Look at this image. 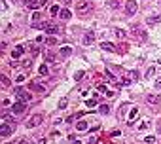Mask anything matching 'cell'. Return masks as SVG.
<instances>
[{"instance_id": "cell-28", "label": "cell", "mask_w": 161, "mask_h": 144, "mask_svg": "<svg viewBox=\"0 0 161 144\" xmlns=\"http://www.w3.org/2000/svg\"><path fill=\"white\" fill-rule=\"evenodd\" d=\"M46 44H49V46H55L57 44V40L53 38V36H47V40H46Z\"/></svg>"}, {"instance_id": "cell-33", "label": "cell", "mask_w": 161, "mask_h": 144, "mask_svg": "<svg viewBox=\"0 0 161 144\" xmlns=\"http://www.w3.org/2000/svg\"><path fill=\"white\" fill-rule=\"evenodd\" d=\"M125 110H127V106H121V108H119V114H118V116H119L121 119H123V114H125Z\"/></svg>"}, {"instance_id": "cell-36", "label": "cell", "mask_w": 161, "mask_h": 144, "mask_svg": "<svg viewBox=\"0 0 161 144\" xmlns=\"http://www.w3.org/2000/svg\"><path fill=\"white\" fill-rule=\"evenodd\" d=\"M74 78H76V80H82V78H83V72H76Z\"/></svg>"}, {"instance_id": "cell-7", "label": "cell", "mask_w": 161, "mask_h": 144, "mask_svg": "<svg viewBox=\"0 0 161 144\" xmlns=\"http://www.w3.org/2000/svg\"><path fill=\"white\" fill-rule=\"evenodd\" d=\"M11 110H13V114H23V112L27 110V104L25 102H15V104L11 106Z\"/></svg>"}, {"instance_id": "cell-1", "label": "cell", "mask_w": 161, "mask_h": 144, "mask_svg": "<svg viewBox=\"0 0 161 144\" xmlns=\"http://www.w3.org/2000/svg\"><path fill=\"white\" fill-rule=\"evenodd\" d=\"M76 11L82 15H87L89 11H93V0H78L76 2Z\"/></svg>"}, {"instance_id": "cell-30", "label": "cell", "mask_w": 161, "mask_h": 144, "mask_svg": "<svg viewBox=\"0 0 161 144\" xmlns=\"http://www.w3.org/2000/svg\"><path fill=\"white\" fill-rule=\"evenodd\" d=\"M144 142H146V144H154V142H155V137H152V135H150V137L144 138Z\"/></svg>"}, {"instance_id": "cell-16", "label": "cell", "mask_w": 161, "mask_h": 144, "mask_svg": "<svg viewBox=\"0 0 161 144\" xmlns=\"http://www.w3.org/2000/svg\"><path fill=\"white\" fill-rule=\"evenodd\" d=\"M32 91H36V93H44L46 91V85H42V83H32Z\"/></svg>"}, {"instance_id": "cell-4", "label": "cell", "mask_w": 161, "mask_h": 144, "mask_svg": "<svg viewBox=\"0 0 161 144\" xmlns=\"http://www.w3.org/2000/svg\"><path fill=\"white\" fill-rule=\"evenodd\" d=\"M136 80H138V72L129 70V72H125V76H123V85H131V83L136 82Z\"/></svg>"}, {"instance_id": "cell-26", "label": "cell", "mask_w": 161, "mask_h": 144, "mask_svg": "<svg viewBox=\"0 0 161 144\" xmlns=\"http://www.w3.org/2000/svg\"><path fill=\"white\" fill-rule=\"evenodd\" d=\"M59 11H61V10H59V6H51V8H49V13H51V15H57Z\"/></svg>"}, {"instance_id": "cell-34", "label": "cell", "mask_w": 161, "mask_h": 144, "mask_svg": "<svg viewBox=\"0 0 161 144\" xmlns=\"http://www.w3.org/2000/svg\"><path fill=\"white\" fill-rule=\"evenodd\" d=\"M38 19H40V13H38V11H34V13H32V23L38 21Z\"/></svg>"}, {"instance_id": "cell-5", "label": "cell", "mask_w": 161, "mask_h": 144, "mask_svg": "<svg viewBox=\"0 0 161 144\" xmlns=\"http://www.w3.org/2000/svg\"><path fill=\"white\" fill-rule=\"evenodd\" d=\"M42 121H44V116H42V114H36V116H32L29 121H27V127H29V129H32V127H38Z\"/></svg>"}, {"instance_id": "cell-24", "label": "cell", "mask_w": 161, "mask_h": 144, "mask_svg": "<svg viewBox=\"0 0 161 144\" xmlns=\"http://www.w3.org/2000/svg\"><path fill=\"white\" fill-rule=\"evenodd\" d=\"M47 70H49V68H47V65H42V66H40V68H38V72H40V74H42V76L49 74V72H47Z\"/></svg>"}, {"instance_id": "cell-3", "label": "cell", "mask_w": 161, "mask_h": 144, "mask_svg": "<svg viewBox=\"0 0 161 144\" xmlns=\"http://www.w3.org/2000/svg\"><path fill=\"white\" fill-rule=\"evenodd\" d=\"M15 97H17L19 102H29L32 99V95L29 93V91H25L23 87H17V89H15Z\"/></svg>"}, {"instance_id": "cell-32", "label": "cell", "mask_w": 161, "mask_h": 144, "mask_svg": "<svg viewBox=\"0 0 161 144\" xmlns=\"http://www.w3.org/2000/svg\"><path fill=\"white\" fill-rule=\"evenodd\" d=\"M154 72H155L154 66H152V68H148V72H146V78H152V76H154Z\"/></svg>"}, {"instance_id": "cell-31", "label": "cell", "mask_w": 161, "mask_h": 144, "mask_svg": "<svg viewBox=\"0 0 161 144\" xmlns=\"http://www.w3.org/2000/svg\"><path fill=\"white\" fill-rule=\"evenodd\" d=\"M104 76H106L110 82H116V78H114V74H112V72H104Z\"/></svg>"}, {"instance_id": "cell-17", "label": "cell", "mask_w": 161, "mask_h": 144, "mask_svg": "<svg viewBox=\"0 0 161 144\" xmlns=\"http://www.w3.org/2000/svg\"><path fill=\"white\" fill-rule=\"evenodd\" d=\"M68 55H72V47L70 46L61 47V57H68Z\"/></svg>"}, {"instance_id": "cell-27", "label": "cell", "mask_w": 161, "mask_h": 144, "mask_svg": "<svg viewBox=\"0 0 161 144\" xmlns=\"http://www.w3.org/2000/svg\"><path fill=\"white\" fill-rule=\"evenodd\" d=\"M32 65V59H25V61H21V66H25V68H29Z\"/></svg>"}, {"instance_id": "cell-9", "label": "cell", "mask_w": 161, "mask_h": 144, "mask_svg": "<svg viewBox=\"0 0 161 144\" xmlns=\"http://www.w3.org/2000/svg\"><path fill=\"white\" fill-rule=\"evenodd\" d=\"M93 42H95V32H93V30L85 32V36H83V44H85V46H91Z\"/></svg>"}, {"instance_id": "cell-8", "label": "cell", "mask_w": 161, "mask_h": 144, "mask_svg": "<svg viewBox=\"0 0 161 144\" xmlns=\"http://www.w3.org/2000/svg\"><path fill=\"white\" fill-rule=\"evenodd\" d=\"M133 34L136 36V38H140V40H146V32H144V30H140L138 29V25H133Z\"/></svg>"}, {"instance_id": "cell-42", "label": "cell", "mask_w": 161, "mask_h": 144, "mask_svg": "<svg viewBox=\"0 0 161 144\" xmlns=\"http://www.w3.org/2000/svg\"><path fill=\"white\" fill-rule=\"evenodd\" d=\"M36 144H46V138H42V140H38Z\"/></svg>"}, {"instance_id": "cell-15", "label": "cell", "mask_w": 161, "mask_h": 144, "mask_svg": "<svg viewBox=\"0 0 161 144\" xmlns=\"http://www.w3.org/2000/svg\"><path fill=\"white\" fill-rule=\"evenodd\" d=\"M46 32H47V34H57V32H59V27H57V25H49V23H47Z\"/></svg>"}, {"instance_id": "cell-13", "label": "cell", "mask_w": 161, "mask_h": 144, "mask_svg": "<svg viewBox=\"0 0 161 144\" xmlns=\"http://www.w3.org/2000/svg\"><path fill=\"white\" fill-rule=\"evenodd\" d=\"M23 51H25V47H23V46H17L13 51H11V57H13V59H19V57L23 55Z\"/></svg>"}, {"instance_id": "cell-22", "label": "cell", "mask_w": 161, "mask_h": 144, "mask_svg": "<svg viewBox=\"0 0 161 144\" xmlns=\"http://www.w3.org/2000/svg\"><path fill=\"white\" fill-rule=\"evenodd\" d=\"M99 112H100V114H108V112H110V106H108V104H100L99 106Z\"/></svg>"}, {"instance_id": "cell-25", "label": "cell", "mask_w": 161, "mask_h": 144, "mask_svg": "<svg viewBox=\"0 0 161 144\" xmlns=\"http://www.w3.org/2000/svg\"><path fill=\"white\" fill-rule=\"evenodd\" d=\"M46 2H47V0H36V2L32 4V10H36V8H40V6H44Z\"/></svg>"}, {"instance_id": "cell-44", "label": "cell", "mask_w": 161, "mask_h": 144, "mask_svg": "<svg viewBox=\"0 0 161 144\" xmlns=\"http://www.w3.org/2000/svg\"><path fill=\"white\" fill-rule=\"evenodd\" d=\"M159 133H161V123H159Z\"/></svg>"}, {"instance_id": "cell-43", "label": "cell", "mask_w": 161, "mask_h": 144, "mask_svg": "<svg viewBox=\"0 0 161 144\" xmlns=\"http://www.w3.org/2000/svg\"><path fill=\"white\" fill-rule=\"evenodd\" d=\"M74 144H82V142H80V140H74Z\"/></svg>"}, {"instance_id": "cell-23", "label": "cell", "mask_w": 161, "mask_h": 144, "mask_svg": "<svg viewBox=\"0 0 161 144\" xmlns=\"http://www.w3.org/2000/svg\"><path fill=\"white\" fill-rule=\"evenodd\" d=\"M0 83H2V87H10V80H8L4 74H2V78H0Z\"/></svg>"}, {"instance_id": "cell-10", "label": "cell", "mask_w": 161, "mask_h": 144, "mask_svg": "<svg viewBox=\"0 0 161 144\" xmlns=\"http://www.w3.org/2000/svg\"><path fill=\"white\" fill-rule=\"evenodd\" d=\"M108 8H112V10H119V8L123 6V0H108Z\"/></svg>"}, {"instance_id": "cell-35", "label": "cell", "mask_w": 161, "mask_h": 144, "mask_svg": "<svg viewBox=\"0 0 161 144\" xmlns=\"http://www.w3.org/2000/svg\"><path fill=\"white\" fill-rule=\"evenodd\" d=\"M85 104H87V106H89V108H93V106L97 104V102H95V99H91V101H87V102H85Z\"/></svg>"}, {"instance_id": "cell-41", "label": "cell", "mask_w": 161, "mask_h": 144, "mask_svg": "<svg viewBox=\"0 0 161 144\" xmlns=\"http://www.w3.org/2000/svg\"><path fill=\"white\" fill-rule=\"evenodd\" d=\"M64 106H66V101H64V99H63V101L59 102V108H64Z\"/></svg>"}, {"instance_id": "cell-14", "label": "cell", "mask_w": 161, "mask_h": 144, "mask_svg": "<svg viewBox=\"0 0 161 144\" xmlns=\"http://www.w3.org/2000/svg\"><path fill=\"white\" fill-rule=\"evenodd\" d=\"M148 25H157V23H161V15H150V17L146 19Z\"/></svg>"}, {"instance_id": "cell-40", "label": "cell", "mask_w": 161, "mask_h": 144, "mask_svg": "<svg viewBox=\"0 0 161 144\" xmlns=\"http://www.w3.org/2000/svg\"><path fill=\"white\" fill-rule=\"evenodd\" d=\"M110 135H112V137H119V135H121V131H112Z\"/></svg>"}, {"instance_id": "cell-11", "label": "cell", "mask_w": 161, "mask_h": 144, "mask_svg": "<svg viewBox=\"0 0 161 144\" xmlns=\"http://www.w3.org/2000/svg\"><path fill=\"white\" fill-rule=\"evenodd\" d=\"M146 102H148L150 106H155L157 102H161V99L157 97V95H148V97H146Z\"/></svg>"}, {"instance_id": "cell-29", "label": "cell", "mask_w": 161, "mask_h": 144, "mask_svg": "<svg viewBox=\"0 0 161 144\" xmlns=\"http://www.w3.org/2000/svg\"><path fill=\"white\" fill-rule=\"evenodd\" d=\"M11 119H13V118H11V114H4V112H2V121H11Z\"/></svg>"}, {"instance_id": "cell-19", "label": "cell", "mask_w": 161, "mask_h": 144, "mask_svg": "<svg viewBox=\"0 0 161 144\" xmlns=\"http://www.w3.org/2000/svg\"><path fill=\"white\" fill-rule=\"evenodd\" d=\"M100 47L106 49V51H114L116 49V46H114V44H110V42H102V44H100Z\"/></svg>"}, {"instance_id": "cell-12", "label": "cell", "mask_w": 161, "mask_h": 144, "mask_svg": "<svg viewBox=\"0 0 161 144\" xmlns=\"http://www.w3.org/2000/svg\"><path fill=\"white\" fill-rule=\"evenodd\" d=\"M136 116H138V108H136V106H133L131 108V112H129V123H133V121H135V119H136Z\"/></svg>"}, {"instance_id": "cell-37", "label": "cell", "mask_w": 161, "mask_h": 144, "mask_svg": "<svg viewBox=\"0 0 161 144\" xmlns=\"http://www.w3.org/2000/svg\"><path fill=\"white\" fill-rule=\"evenodd\" d=\"M155 87H157V89H161V76H159L157 80H155Z\"/></svg>"}, {"instance_id": "cell-38", "label": "cell", "mask_w": 161, "mask_h": 144, "mask_svg": "<svg viewBox=\"0 0 161 144\" xmlns=\"http://www.w3.org/2000/svg\"><path fill=\"white\" fill-rule=\"evenodd\" d=\"M46 59H47V61L51 63V61H53V59H55V55H53V53H47V57H46Z\"/></svg>"}, {"instance_id": "cell-21", "label": "cell", "mask_w": 161, "mask_h": 144, "mask_svg": "<svg viewBox=\"0 0 161 144\" xmlns=\"http://www.w3.org/2000/svg\"><path fill=\"white\" fill-rule=\"evenodd\" d=\"M76 129H78V131H85L87 129V123L85 121H78V123H76Z\"/></svg>"}, {"instance_id": "cell-18", "label": "cell", "mask_w": 161, "mask_h": 144, "mask_svg": "<svg viewBox=\"0 0 161 144\" xmlns=\"http://www.w3.org/2000/svg\"><path fill=\"white\" fill-rule=\"evenodd\" d=\"M114 36L118 40H123V38H125V30H123V29H114Z\"/></svg>"}, {"instance_id": "cell-6", "label": "cell", "mask_w": 161, "mask_h": 144, "mask_svg": "<svg viewBox=\"0 0 161 144\" xmlns=\"http://www.w3.org/2000/svg\"><path fill=\"white\" fill-rule=\"evenodd\" d=\"M10 135H11V127L8 125V123L2 121V125H0V137H2V138H8Z\"/></svg>"}, {"instance_id": "cell-2", "label": "cell", "mask_w": 161, "mask_h": 144, "mask_svg": "<svg viewBox=\"0 0 161 144\" xmlns=\"http://www.w3.org/2000/svg\"><path fill=\"white\" fill-rule=\"evenodd\" d=\"M136 11H138V4H136V0H127L125 2V15L127 17H133Z\"/></svg>"}, {"instance_id": "cell-39", "label": "cell", "mask_w": 161, "mask_h": 144, "mask_svg": "<svg viewBox=\"0 0 161 144\" xmlns=\"http://www.w3.org/2000/svg\"><path fill=\"white\" fill-rule=\"evenodd\" d=\"M23 2H25V4H27L29 8H32V4H34V0H23Z\"/></svg>"}, {"instance_id": "cell-20", "label": "cell", "mask_w": 161, "mask_h": 144, "mask_svg": "<svg viewBox=\"0 0 161 144\" xmlns=\"http://www.w3.org/2000/svg\"><path fill=\"white\" fill-rule=\"evenodd\" d=\"M61 17L64 19V21H68V19L72 17V13H70V11H68V10H61Z\"/></svg>"}]
</instances>
